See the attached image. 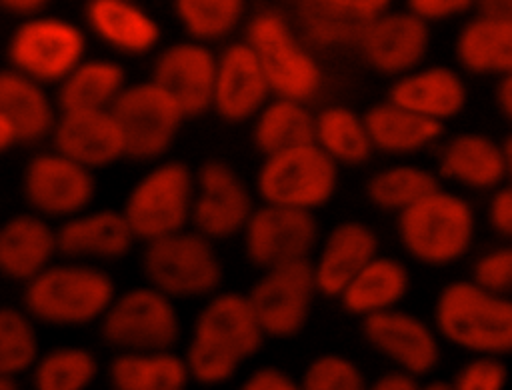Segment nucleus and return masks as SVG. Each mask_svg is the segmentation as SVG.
<instances>
[{"instance_id": "obj_31", "label": "nucleus", "mask_w": 512, "mask_h": 390, "mask_svg": "<svg viewBox=\"0 0 512 390\" xmlns=\"http://www.w3.org/2000/svg\"><path fill=\"white\" fill-rule=\"evenodd\" d=\"M314 136L316 114L298 100L274 96L252 120V144L264 158L314 144Z\"/></svg>"}, {"instance_id": "obj_8", "label": "nucleus", "mask_w": 512, "mask_h": 390, "mask_svg": "<svg viewBox=\"0 0 512 390\" xmlns=\"http://www.w3.org/2000/svg\"><path fill=\"white\" fill-rule=\"evenodd\" d=\"M100 340L120 352H170L182 326L174 300L144 284L128 288L112 300L98 322Z\"/></svg>"}, {"instance_id": "obj_41", "label": "nucleus", "mask_w": 512, "mask_h": 390, "mask_svg": "<svg viewBox=\"0 0 512 390\" xmlns=\"http://www.w3.org/2000/svg\"><path fill=\"white\" fill-rule=\"evenodd\" d=\"M506 366L488 356H480L464 364L454 376L452 390H504L506 386Z\"/></svg>"}, {"instance_id": "obj_39", "label": "nucleus", "mask_w": 512, "mask_h": 390, "mask_svg": "<svg viewBox=\"0 0 512 390\" xmlns=\"http://www.w3.org/2000/svg\"><path fill=\"white\" fill-rule=\"evenodd\" d=\"M34 320L24 308L4 306L0 310V376L18 378L30 372L40 358Z\"/></svg>"}, {"instance_id": "obj_15", "label": "nucleus", "mask_w": 512, "mask_h": 390, "mask_svg": "<svg viewBox=\"0 0 512 390\" xmlns=\"http://www.w3.org/2000/svg\"><path fill=\"white\" fill-rule=\"evenodd\" d=\"M256 204L238 172L222 160H206L196 170L192 226L212 242L242 236Z\"/></svg>"}, {"instance_id": "obj_43", "label": "nucleus", "mask_w": 512, "mask_h": 390, "mask_svg": "<svg viewBox=\"0 0 512 390\" xmlns=\"http://www.w3.org/2000/svg\"><path fill=\"white\" fill-rule=\"evenodd\" d=\"M476 4L470 0H410L406 2V10L418 16L422 22H440L454 16H462L470 12Z\"/></svg>"}, {"instance_id": "obj_48", "label": "nucleus", "mask_w": 512, "mask_h": 390, "mask_svg": "<svg viewBox=\"0 0 512 390\" xmlns=\"http://www.w3.org/2000/svg\"><path fill=\"white\" fill-rule=\"evenodd\" d=\"M476 14L494 20H512V0H484L476 4Z\"/></svg>"}, {"instance_id": "obj_25", "label": "nucleus", "mask_w": 512, "mask_h": 390, "mask_svg": "<svg viewBox=\"0 0 512 390\" xmlns=\"http://www.w3.org/2000/svg\"><path fill=\"white\" fill-rule=\"evenodd\" d=\"M84 20L100 42L128 56L148 54L162 38L156 18L128 0H90L84 6Z\"/></svg>"}, {"instance_id": "obj_7", "label": "nucleus", "mask_w": 512, "mask_h": 390, "mask_svg": "<svg viewBox=\"0 0 512 390\" xmlns=\"http://www.w3.org/2000/svg\"><path fill=\"white\" fill-rule=\"evenodd\" d=\"M396 232L402 248L414 260L444 266L470 248L474 214L464 198L440 188L398 214Z\"/></svg>"}, {"instance_id": "obj_20", "label": "nucleus", "mask_w": 512, "mask_h": 390, "mask_svg": "<svg viewBox=\"0 0 512 390\" xmlns=\"http://www.w3.org/2000/svg\"><path fill=\"white\" fill-rule=\"evenodd\" d=\"M270 94V84L252 48L244 40L224 46L218 54L214 82L212 110L216 116L228 124L254 120L270 102Z\"/></svg>"}, {"instance_id": "obj_32", "label": "nucleus", "mask_w": 512, "mask_h": 390, "mask_svg": "<svg viewBox=\"0 0 512 390\" xmlns=\"http://www.w3.org/2000/svg\"><path fill=\"white\" fill-rule=\"evenodd\" d=\"M362 116L374 150L384 154L418 152L442 134L440 122L422 118L390 100L372 104Z\"/></svg>"}, {"instance_id": "obj_24", "label": "nucleus", "mask_w": 512, "mask_h": 390, "mask_svg": "<svg viewBox=\"0 0 512 390\" xmlns=\"http://www.w3.org/2000/svg\"><path fill=\"white\" fill-rule=\"evenodd\" d=\"M58 254V236L52 224L34 214H12L0 228V272L26 286L48 266Z\"/></svg>"}, {"instance_id": "obj_49", "label": "nucleus", "mask_w": 512, "mask_h": 390, "mask_svg": "<svg viewBox=\"0 0 512 390\" xmlns=\"http://www.w3.org/2000/svg\"><path fill=\"white\" fill-rule=\"evenodd\" d=\"M496 100L502 110V114L512 120V74L502 76L498 88H496Z\"/></svg>"}, {"instance_id": "obj_30", "label": "nucleus", "mask_w": 512, "mask_h": 390, "mask_svg": "<svg viewBox=\"0 0 512 390\" xmlns=\"http://www.w3.org/2000/svg\"><path fill=\"white\" fill-rule=\"evenodd\" d=\"M126 86L118 62L86 58L56 86V104L60 112L110 110Z\"/></svg>"}, {"instance_id": "obj_52", "label": "nucleus", "mask_w": 512, "mask_h": 390, "mask_svg": "<svg viewBox=\"0 0 512 390\" xmlns=\"http://www.w3.org/2000/svg\"><path fill=\"white\" fill-rule=\"evenodd\" d=\"M0 390H18V382H16V378L0 376Z\"/></svg>"}, {"instance_id": "obj_21", "label": "nucleus", "mask_w": 512, "mask_h": 390, "mask_svg": "<svg viewBox=\"0 0 512 390\" xmlns=\"http://www.w3.org/2000/svg\"><path fill=\"white\" fill-rule=\"evenodd\" d=\"M50 140L52 150L92 172L126 158L124 136L110 110L60 112Z\"/></svg>"}, {"instance_id": "obj_51", "label": "nucleus", "mask_w": 512, "mask_h": 390, "mask_svg": "<svg viewBox=\"0 0 512 390\" xmlns=\"http://www.w3.org/2000/svg\"><path fill=\"white\" fill-rule=\"evenodd\" d=\"M420 390H452V384L444 382V380H432V382L420 386Z\"/></svg>"}, {"instance_id": "obj_6", "label": "nucleus", "mask_w": 512, "mask_h": 390, "mask_svg": "<svg viewBox=\"0 0 512 390\" xmlns=\"http://www.w3.org/2000/svg\"><path fill=\"white\" fill-rule=\"evenodd\" d=\"M140 268L146 284L170 300L210 298L224 278L214 242L194 228L144 244Z\"/></svg>"}, {"instance_id": "obj_12", "label": "nucleus", "mask_w": 512, "mask_h": 390, "mask_svg": "<svg viewBox=\"0 0 512 390\" xmlns=\"http://www.w3.org/2000/svg\"><path fill=\"white\" fill-rule=\"evenodd\" d=\"M20 192L30 212L64 222L88 210L96 194V180L92 170L56 150H46L24 164Z\"/></svg>"}, {"instance_id": "obj_33", "label": "nucleus", "mask_w": 512, "mask_h": 390, "mask_svg": "<svg viewBox=\"0 0 512 390\" xmlns=\"http://www.w3.org/2000/svg\"><path fill=\"white\" fill-rule=\"evenodd\" d=\"M440 174L478 190L496 186L506 176L502 146L482 134H458L442 148Z\"/></svg>"}, {"instance_id": "obj_16", "label": "nucleus", "mask_w": 512, "mask_h": 390, "mask_svg": "<svg viewBox=\"0 0 512 390\" xmlns=\"http://www.w3.org/2000/svg\"><path fill=\"white\" fill-rule=\"evenodd\" d=\"M216 66L218 54L186 38L156 54L150 80L174 98L186 118L200 116L212 110Z\"/></svg>"}, {"instance_id": "obj_13", "label": "nucleus", "mask_w": 512, "mask_h": 390, "mask_svg": "<svg viewBox=\"0 0 512 390\" xmlns=\"http://www.w3.org/2000/svg\"><path fill=\"white\" fill-rule=\"evenodd\" d=\"M318 294L312 260L260 272L246 292L266 338L288 340L308 324Z\"/></svg>"}, {"instance_id": "obj_36", "label": "nucleus", "mask_w": 512, "mask_h": 390, "mask_svg": "<svg viewBox=\"0 0 512 390\" xmlns=\"http://www.w3.org/2000/svg\"><path fill=\"white\" fill-rule=\"evenodd\" d=\"M436 190H440L438 178L430 170L412 164L380 168L364 184V194L374 208L396 214H402Z\"/></svg>"}, {"instance_id": "obj_2", "label": "nucleus", "mask_w": 512, "mask_h": 390, "mask_svg": "<svg viewBox=\"0 0 512 390\" xmlns=\"http://www.w3.org/2000/svg\"><path fill=\"white\" fill-rule=\"evenodd\" d=\"M116 298L114 278L88 262H54L26 286L22 308L48 326H86L100 322Z\"/></svg>"}, {"instance_id": "obj_28", "label": "nucleus", "mask_w": 512, "mask_h": 390, "mask_svg": "<svg viewBox=\"0 0 512 390\" xmlns=\"http://www.w3.org/2000/svg\"><path fill=\"white\" fill-rule=\"evenodd\" d=\"M410 276L406 266L392 256H376L338 296L340 306L350 316L368 318L386 310L406 296Z\"/></svg>"}, {"instance_id": "obj_4", "label": "nucleus", "mask_w": 512, "mask_h": 390, "mask_svg": "<svg viewBox=\"0 0 512 390\" xmlns=\"http://www.w3.org/2000/svg\"><path fill=\"white\" fill-rule=\"evenodd\" d=\"M244 42L256 54L276 98L308 104L320 92L322 68L278 8L256 10L246 22Z\"/></svg>"}, {"instance_id": "obj_40", "label": "nucleus", "mask_w": 512, "mask_h": 390, "mask_svg": "<svg viewBox=\"0 0 512 390\" xmlns=\"http://www.w3.org/2000/svg\"><path fill=\"white\" fill-rule=\"evenodd\" d=\"M368 384L354 360L334 352L312 358L300 376L302 390H368Z\"/></svg>"}, {"instance_id": "obj_45", "label": "nucleus", "mask_w": 512, "mask_h": 390, "mask_svg": "<svg viewBox=\"0 0 512 390\" xmlns=\"http://www.w3.org/2000/svg\"><path fill=\"white\" fill-rule=\"evenodd\" d=\"M490 224L504 236L512 240V186L502 188L494 194L490 202Z\"/></svg>"}, {"instance_id": "obj_22", "label": "nucleus", "mask_w": 512, "mask_h": 390, "mask_svg": "<svg viewBox=\"0 0 512 390\" xmlns=\"http://www.w3.org/2000/svg\"><path fill=\"white\" fill-rule=\"evenodd\" d=\"M378 256V236L362 220L338 222L312 260L318 294L338 298L344 288Z\"/></svg>"}, {"instance_id": "obj_50", "label": "nucleus", "mask_w": 512, "mask_h": 390, "mask_svg": "<svg viewBox=\"0 0 512 390\" xmlns=\"http://www.w3.org/2000/svg\"><path fill=\"white\" fill-rule=\"evenodd\" d=\"M502 152H504V160H506V174L512 178V134L504 140Z\"/></svg>"}, {"instance_id": "obj_17", "label": "nucleus", "mask_w": 512, "mask_h": 390, "mask_svg": "<svg viewBox=\"0 0 512 390\" xmlns=\"http://www.w3.org/2000/svg\"><path fill=\"white\" fill-rule=\"evenodd\" d=\"M430 44V28L406 8H390L366 30L358 52L364 64L386 78L418 70Z\"/></svg>"}, {"instance_id": "obj_10", "label": "nucleus", "mask_w": 512, "mask_h": 390, "mask_svg": "<svg viewBox=\"0 0 512 390\" xmlns=\"http://www.w3.org/2000/svg\"><path fill=\"white\" fill-rule=\"evenodd\" d=\"M84 30L60 16L18 22L6 44L8 68L46 86L60 84L84 58Z\"/></svg>"}, {"instance_id": "obj_18", "label": "nucleus", "mask_w": 512, "mask_h": 390, "mask_svg": "<svg viewBox=\"0 0 512 390\" xmlns=\"http://www.w3.org/2000/svg\"><path fill=\"white\" fill-rule=\"evenodd\" d=\"M360 332L374 352L414 378L432 372L440 360L436 334L412 312L392 308L362 318Z\"/></svg>"}, {"instance_id": "obj_29", "label": "nucleus", "mask_w": 512, "mask_h": 390, "mask_svg": "<svg viewBox=\"0 0 512 390\" xmlns=\"http://www.w3.org/2000/svg\"><path fill=\"white\" fill-rule=\"evenodd\" d=\"M110 390H186L190 370L184 356L170 352H120L106 368Z\"/></svg>"}, {"instance_id": "obj_19", "label": "nucleus", "mask_w": 512, "mask_h": 390, "mask_svg": "<svg viewBox=\"0 0 512 390\" xmlns=\"http://www.w3.org/2000/svg\"><path fill=\"white\" fill-rule=\"evenodd\" d=\"M390 8L384 0H302L294 4V22L314 48H358L370 24Z\"/></svg>"}, {"instance_id": "obj_5", "label": "nucleus", "mask_w": 512, "mask_h": 390, "mask_svg": "<svg viewBox=\"0 0 512 390\" xmlns=\"http://www.w3.org/2000/svg\"><path fill=\"white\" fill-rule=\"evenodd\" d=\"M196 172L180 160H162L128 190L122 214L138 242H154L186 230L192 220Z\"/></svg>"}, {"instance_id": "obj_11", "label": "nucleus", "mask_w": 512, "mask_h": 390, "mask_svg": "<svg viewBox=\"0 0 512 390\" xmlns=\"http://www.w3.org/2000/svg\"><path fill=\"white\" fill-rule=\"evenodd\" d=\"M110 112L124 136L126 158L134 162L162 158L186 118L174 98L152 80L128 84Z\"/></svg>"}, {"instance_id": "obj_1", "label": "nucleus", "mask_w": 512, "mask_h": 390, "mask_svg": "<svg viewBox=\"0 0 512 390\" xmlns=\"http://www.w3.org/2000/svg\"><path fill=\"white\" fill-rule=\"evenodd\" d=\"M264 338L246 294L216 292L192 322L184 352L192 382L200 386L230 382L240 366L262 348Z\"/></svg>"}, {"instance_id": "obj_23", "label": "nucleus", "mask_w": 512, "mask_h": 390, "mask_svg": "<svg viewBox=\"0 0 512 390\" xmlns=\"http://www.w3.org/2000/svg\"><path fill=\"white\" fill-rule=\"evenodd\" d=\"M58 254L68 260H118L124 258L136 242L122 210L98 208L86 210L56 228Z\"/></svg>"}, {"instance_id": "obj_9", "label": "nucleus", "mask_w": 512, "mask_h": 390, "mask_svg": "<svg viewBox=\"0 0 512 390\" xmlns=\"http://www.w3.org/2000/svg\"><path fill=\"white\" fill-rule=\"evenodd\" d=\"M254 186L262 204L314 212L332 200L338 164L316 144H308L264 158Z\"/></svg>"}, {"instance_id": "obj_38", "label": "nucleus", "mask_w": 512, "mask_h": 390, "mask_svg": "<svg viewBox=\"0 0 512 390\" xmlns=\"http://www.w3.org/2000/svg\"><path fill=\"white\" fill-rule=\"evenodd\" d=\"M172 12L188 40L208 46L236 32L246 4L240 0H178L172 4Z\"/></svg>"}, {"instance_id": "obj_42", "label": "nucleus", "mask_w": 512, "mask_h": 390, "mask_svg": "<svg viewBox=\"0 0 512 390\" xmlns=\"http://www.w3.org/2000/svg\"><path fill=\"white\" fill-rule=\"evenodd\" d=\"M472 282L500 296L512 290V248H498L478 258Z\"/></svg>"}, {"instance_id": "obj_3", "label": "nucleus", "mask_w": 512, "mask_h": 390, "mask_svg": "<svg viewBox=\"0 0 512 390\" xmlns=\"http://www.w3.org/2000/svg\"><path fill=\"white\" fill-rule=\"evenodd\" d=\"M434 324L442 338L480 356L512 352V300L476 282L446 284L434 304Z\"/></svg>"}, {"instance_id": "obj_44", "label": "nucleus", "mask_w": 512, "mask_h": 390, "mask_svg": "<svg viewBox=\"0 0 512 390\" xmlns=\"http://www.w3.org/2000/svg\"><path fill=\"white\" fill-rule=\"evenodd\" d=\"M238 390H302L300 380L292 378L286 370L278 366H260L252 370Z\"/></svg>"}, {"instance_id": "obj_35", "label": "nucleus", "mask_w": 512, "mask_h": 390, "mask_svg": "<svg viewBox=\"0 0 512 390\" xmlns=\"http://www.w3.org/2000/svg\"><path fill=\"white\" fill-rule=\"evenodd\" d=\"M314 144L338 166L364 164L374 152L364 116L342 104L324 106L316 114Z\"/></svg>"}, {"instance_id": "obj_14", "label": "nucleus", "mask_w": 512, "mask_h": 390, "mask_svg": "<svg viewBox=\"0 0 512 390\" xmlns=\"http://www.w3.org/2000/svg\"><path fill=\"white\" fill-rule=\"evenodd\" d=\"M318 236L314 212L258 204L242 232V246L248 262L264 272L310 260Z\"/></svg>"}, {"instance_id": "obj_26", "label": "nucleus", "mask_w": 512, "mask_h": 390, "mask_svg": "<svg viewBox=\"0 0 512 390\" xmlns=\"http://www.w3.org/2000/svg\"><path fill=\"white\" fill-rule=\"evenodd\" d=\"M386 100L442 124V120L456 116L464 108L466 86L452 68H418L396 78L388 88Z\"/></svg>"}, {"instance_id": "obj_27", "label": "nucleus", "mask_w": 512, "mask_h": 390, "mask_svg": "<svg viewBox=\"0 0 512 390\" xmlns=\"http://www.w3.org/2000/svg\"><path fill=\"white\" fill-rule=\"evenodd\" d=\"M54 102L42 84L4 68L0 74V118L8 120L18 136V146H36L52 138L58 122Z\"/></svg>"}, {"instance_id": "obj_37", "label": "nucleus", "mask_w": 512, "mask_h": 390, "mask_svg": "<svg viewBox=\"0 0 512 390\" xmlns=\"http://www.w3.org/2000/svg\"><path fill=\"white\" fill-rule=\"evenodd\" d=\"M98 376L96 356L74 344L54 346L40 354L30 370L32 390H88Z\"/></svg>"}, {"instance_id": "obj_34", "label": "nucleus", "mask_w": 512, "mask_h": 390, "mask_svg": "<svg viewBox=\"0 0 512 390\" xmlns=\"http://www.w3.org/2000/svg\"><path fill=\"white\" fill-rule=\"evenodd\" d=\"M458 62L474 74H512V20L474 16L456 38Z\"/></svg>"}, {"instance_id": "obj_46", "label": "nucleus", "mask_w": 512, "mask_h": 390, "mask_svg": "<svg viewBox=\"0 0 512 390\" xmlns=\"http://www.w3.org/2000/svg\"><path fill=\"white\" fill-rule=\"evenodd\" d=\"M0 8L6 16H12L20 22L44 16L48 10L46 0H0Z\"/></svg>"}, {"instance_id": "obj_47", "label": "nucleus", "mask_w": 512, "mask_h": 390, "mask_svg": "<svg viewBox=\"0 0 512 390\" xmlns=\"http://www.w3.org/2000/svg\"><path fill=\"white\" fill-rule=\"evenodd\" d=\"M368 390H420V384L414 376L400 372V370H388L374 378L368 384Z\"/></svg>"}]
</instances>
